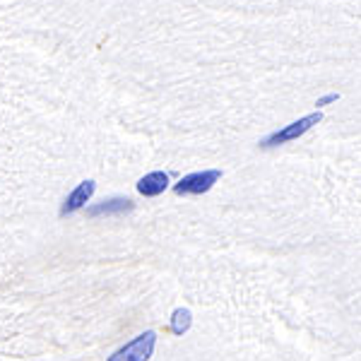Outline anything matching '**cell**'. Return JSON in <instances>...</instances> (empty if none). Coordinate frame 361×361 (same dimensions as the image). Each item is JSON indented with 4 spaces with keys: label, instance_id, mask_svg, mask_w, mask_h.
<instances>
[{
    "label": "cell",
    "instance_id": "1",
    "mask_svg": "<svg viewBox=\"0 0 361 361\" xmlns=\"http://www.w3.org/2000/svg\"><path fill=\"white\" fill-rule=\"evenodd\" d=\"M320 121H323V114H320V111L308 114V116H304V118L284 126L282 130H275V133H270L267 137H263V140H260V147H279V145H284V142H292V140L301 137L304 133L311 130L313 126H318Z\"/></svg>",
    "mask_w": 361,
    "mask_h": 361
},
{
    "label": "cell",
    "instance_id": "2",
    "mask_svg": "<svg viewBox=\"0 0 361 361\" xmlns=\"http://www.w3.org/2000/svg\"><path fill=\"white\" fill-rule=\"evenodd\" d=\"M157 347V335L152 330L137 335L135 340H130L126 347L116 349V352L109 357V361H149V357L154 354Z\"/></svg>",
    "mask_w": 361,
    "mask_h": 361
},
{
    "label": "cell",
    "instance_id": "3",
    "mask_svg": "<svg viewBox=\"0 0 361 361\" xmlns=\"http://www.w3.org/2000/svg\"><path fill=\"white\" fill-rule=\"evenodd\" d=\"M222 178V171L219 169H207V171H195L188 173L173 185V193L176 195H202L212 188L217 180Z\"/></svg>",
    "mask_w": 361,
    "mask_h": 361
},
{
    "label": "cell",
    "instance_id": "4",
    "mask_svg": "<svg viewBox=\"0 0 361 361\" xmlns=\"http://www.w3.org/2000/svg\"><path fill=\"white\" fill-rule=\"evenodd\" d=\"M94 190H97V183L92 178L82 180V183H80L78 188L70 190L68 197L63 200V205H61V217H68V214H73V212H78V209H82L87 202H90V197L94 195Z\"/></svg>",
    "mask_w": 361,
    "mask_h": 361
},
{
    "label": "cell",
    "instance_id": "5",
    "mask_svg": "<svg viewBox=\"0 0 361 361\" xmlns=\"http://www.w3.org/2000/svg\"><path fill=\"white\" fill-rule=\"evenodd\" d=\"M135 207V202L128 200V197H111V200H104L99 205L87 207V217L97 219V217H111V214H126Z\"/></svg>",
    "mask_w": 361,
    "mask_h": 361
},
{
    "label": "cell",
    "instance_id": "6",
    "mask_svg": "<svg viewBox=\"0 0 361 361\" xmlns=\"http://www.w3.org/2000/svg\"><path fill=\"white\" fill-rule=\"evenodd\" d=\"M169 188V173L166 171H152L145 173L142 178L137 180V193L145 197H157L161 195Z\"/></svg>",
    "mask_w": 361,
    "mask_h": 361
},
{
    "label": "cell",
    "instance_id": "7",
    "mask_svg": "<svg viewBox=\"0 0 361 361\" xmlns=\"http://www.w3.org/2000/svg\"><path fill=\"white\" fill-rule=\"evenodd\" d=\"M190 325H193V313H190V308H176V311L171 313V333L173 335H178V337H183L185 333L190 330Z\"/></svg>",
    "mask_w": 361,
    "mask_h": 361
},
{
    "label": "cell",
    "instance_id": "8",
    "mask_svg": "<svg viewBox=\"0 0 361 361\" xmlns=\"http://www.w3.org/2000/svg\"><path fill=\"white\" fill-rule=\"evenodd\" d=\"M340 99V94H328V97H323V99H318L316 102V106H318V111H320V106H328V104H333Z\"/></svg>",
    "mask_w": 361,
    "mask_h": 361
}]
</instances>
